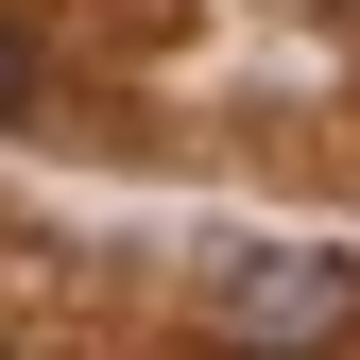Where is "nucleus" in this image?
<instances>
[{
    "label": "nucleus",
    "instance_id": "nucleus-1",
    "mask_svg": "<svg viewBox=\"0 0 360 360\" xmlns=\"http://www.w3.org/2000/svg\"><path fill=\"white\" fill-rule=\"evenodd\" d=\"M206 343L223 360H343L360 343V257L343 240H240V257H206Z\"/></svg>",
    "mask_w": 360,
    "mask_h": 360
},
{
    "label": "nucleus",
    "instance_id": "nucleus-2",
    "mask_svg": "<svg viewBox=\"0 0 360 360\" xmlns=\"http://www.w3.org/2000/svg\"><path fill=\"white\" fill-rule=\"evenodd\" d=\"M18 120H52V52H34V34L0 18V138H18Z\"/></svg>",
    "mask_w": 360,
    "mask_h": 360
}]
</instances>
